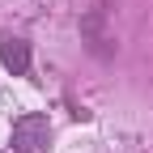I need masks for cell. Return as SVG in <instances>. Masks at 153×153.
Here are the masks:
<instances>
[{"mask_svg":"<svg viewBox=\"0 0 153 153\" xmlns=\"http://www.w3.org/2000/svg\"><path fill=\"white\" fill-rule=\"evenodd\" d=\"M47 140H51L47 115H22V119L13 123V149L17 153H43Z\"/></svg>","mask_w":153,"mask_h":153,"instance_id":"cell-1","label":"cell"},{"mask_svg":"<svg viewBox=\"0 0 153 153\" xmlns=\"http://www.w3.org/2000/svg\"><path fill=\"white\" fill-rule=\"evenodd\" d=\"M0 60H4V68L13 76H22L30 68V43H22V38H9L4 47H0Z\"/></svg>","mask_w":153,"mask_h":153,"instance_id":"cell-2","label":"cell"}]
</instances>
